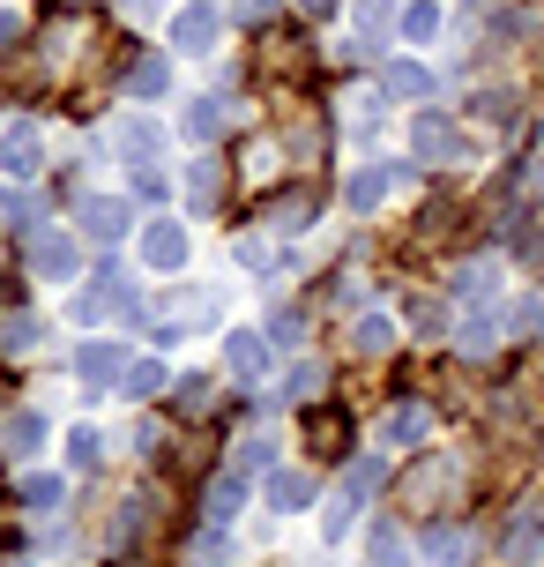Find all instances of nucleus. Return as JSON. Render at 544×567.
<instances>
[{
    "instance_id": "f257e3e1",
    "label": "nucleus",
    "mask_w": 544,
    "mask_h": 567,
    "mask_svg": "<svg viewBox=\"0 0 544 567\" xmlns=\"http://www.w3.org/2000/svg\"><path fill=\"white\" fill-rule=\"evenodd\" d=\"M462 501V463L456 455H418L402 471V515H448Z\"/></svg>"
},
{
    "instance_id": "f03ea898",
    "label": "nucleus",
    "mask_w": 544,
    "mask_h": 567,
    "mask_svg": "<svg viewBox=\"0 0 544 567\" xmlns=\"http://www.w3.org/2000/svg\"><path fill=\"white\" fill-rule=\"evenodd\" d=\"M38 157H45V127H38V120H15V127L0 135V165L15 172V179H30Z\"/></svg>"
},
{
    "instance_id": "7ed1b4c3",
    "label": "nucleus",
    "mask_w": 544,
    "mask_h": 567,
    "mask_svg": "<svg viewBox=\"0 0 544 567\" xmlns=\"http://www.w3.org/2000/svg\"><path fill=\"white\" fill-rule=\"evenodd\" d=\"M127 217H135V209H127L119 195H90V202H83V231L97 239V247H113L119 231H127Z\"/></svg>"
},
{
    "instance_id": "20e7f679",
    "label": "nucleus",
    "mask_w": 544,
    "mask_h": 567,
    "mask_svg": "<svg viewBox=\"0 0 544 567\" xmlns=\"http://www.w3.org/2000/svg\"><path fill=\"white\" fill-rule=\"evenodd\" d=\"M224 367L239 373V381H261V373H269V337H254V329H231V337H224Z\"/></svg>"
},
{
    "instance_id": "39448f33",
    "label": "nucleus",
    "mask_w": 544,
    "mask_h": 567,
    "mask_svg": "<svg viewBox=\"0 0 544 567\" xmlns=\"http://www.w3.org/2000/svg\"><path fill=\"white\" fill-rule=\"evenodd\" d=\"M500 553H508V560H537V553H544V508H515V515H508Z\"/></svg>"
},
{
    "instance_id": "423d86ee",
    "label": "nucleus",
    "mask_w": 544,
    "mask_h": 567,
    "mask_svg": "<svg viewBox=\"0 0 544 567\" xmlns=\"http://www.w3.org/2000/svg\"><path fill=\"white\" fill-rule=\"evenodd\" d=\"M0 449L15 455V463L38 455V449H45V411H8V419H0Z\"/></svg>"
},
{
    "instance_id": "0eeeda50",
    "label": "nucleus",
    "mask_w": 544,
    "mask_h": 567,
    "mask_svg": "<svg viewBox=\"0 0 544 567\" xmlns=\"http://www.w3.org/2000/svg\"><path fill=\"white\" fill-rule=\"evenodd\" d=\"M217 30H224V23H217V8H179V16H172V45H179V53H209Z\"/></svg>"
},
{
    "instance_id": "6e6552de",
    "label": "nucleus",
    "mask_w": 544,
    "mask_h": 567,
    "mask_svg": "<svg viewBox=\"0 0 544 567\" xmlns=\"http://www.w3.org/2000/svg\"><path fill=\"white\" fill-rule=\"evenodd\" d=\"M143 261L149 269H179V261H187V231H179L172 217H157V225L143 231Z\"/></svg>"
},
{
    "instance_id": "1a4fd4ad",
    "label": "nucleus",
    "mask_w": 544,
    "mask_h": 567,
    "mask_svg": "<svg viewBox=\"0 0 544 567\" xmlns=\"http://www.w3.org/2000/svg\"><path fill=\"white\" fill-rule=\"evenodd\" d=\"M410 150H418V165H440V157H456V127L440 113H418V127H410Z\"/></svg>"
},
{
    "instance_id": "9d476101",
    "label": "nucleus",
    "mask_w": 544,
    "mask_h": 567,
    "mask_svg": "<svg viewBox=\"0 0 544 567\" xmlns=\"http://www.w3.org/2000/svg\"><path fill=\"white\" fill-rule=\"evenodd\" d=\"M388 187H396V165H366V172H351V187H344V202L366 217V209H380L388 202Z\"/></svg>"
},
{
    "instance_id": "9b49d317",
    "label": "nucleus",
    "mask_w": 544,
    "mask_h": 567,
    "mask_svg": "<svg viewBox=\"0 0 544 567\" xmlns=\"http://www.w3.org/2000/svg\"><path fill=\"white\" fill-rule=\"evenodd\" d=\"M30 269H38V277H53V284H67V277H75V247H67L60 231H38V247H30Z\"/></svg>"
},
{
    "instance_id": "f8f14e48",
    "label": "nucleus",
    "mask_w": 544,
    "mask_h": 567,
    "mask_svg": "<svg viewBox=\"0 0 544 567\" xmlns=\"http://www.w3.org/2000/svg\"><path fill=\"white\" fill-rule=\"evenodd\" d=\"M38 343H45V321H38V313H0V351H8V359H23Z\"/></svg>"
},
{
    "instance_id": "ddd939ff",
    "label": "nucleus",
    "mask_w": 544,
    "mask_h": 567,
    "mask_svg": "<svg viewBox=\"0 0 544 567\" xmlns=\"http://www.w3.org/2000/svg\"><path fill=\"white\" fill-rule=\"evenodd\" d=\"M127 373V343H83V381H119Z\"/></svg>"
},
{
    "instance_id": "4468645a",
    "label": "nucleus",
    "mask_w": 544,
    "mask_h": 567,
    "mask_svg": "<svg viewBox=\"0 0 544 567\" xmlns=\"http://www.w3.org/2000/svg\"><path fill=\"white\" fill-rule=\"evenodd\" d=\"M306 501H314V478H306V471H276V478H269V508L276 515L306 508Z\"/></svg>"
},
{
    "instance_id": "2eb2a0df",
    "label": "nucleus",
    "mask_w": 544,
    "mask_h": 567,
    "mask_svg": "<svg viewBox=\"0 0 544 567\" xmlns=\"http://www.w3.org/2000/svg\"><path fill=\"white\" fill-rule=\"evenodd\" d=\"M426 553H432V567H470V538H462L456 523H432Z\"/></svg>"
},
{
    "instance_id": "dca6fc26",
    "label": "nucleus",
    "mask_w": 544,
    "mask_h": 567,
    "mask_svg": "<svg viewBox=\"0 0 544 567\" xmlns=\"http://www.w3.org/2000/svg\"><path fill=\"white\" fill-rule=\"evenodd\" d=\"M306 217H314V195H284V202H269V217H261V225L284 239V231H306Z\"/></svg>"
},
{
    "instance_id": "f3484780",
    "label": "nucleus",
    "mask_w": 544,
    "mask_h": 567,
    "mask_svg": "<svg viewBox=\"0 0 544 567\" xmlns=\"http://www.w3.org/2000/svg\"><path fill=\"white\" fill-rule=\"evenodd\" d=\"M239 501H247V478H217V485H209V501H201V523H231Z\"/></svg>"
},
{
    "instance_id": "a211bd4d",
    "label": "nucleus",
    "mask_w": 544,
    "mask_h": 567,
    "mask_svg": "<svg viewBox=\"0 0 544 567\" xmlns=\"http://www.w3.org/2000/svg\"><path fill=\"white\" fill-rule=\"evenodd\" d=\"M388 343H396V321H388V313H366V321L351 329V351H366V359H380Z\"/></svg>"
},
{
    "instance_id": "6ab92c4d",
    "label": "nucleus",
    "mask_w": 544,
    "mask_h": 567,
    "mask_svg": "<svg viewBox=\"0 0 544 567\" xmlns=\"http://www.w3.org/2000/svg\"><path fill=\"white\" fill-rule=\"evenodd\" d=\"M127 90H135V97H165V90H172V68H165L157 53H149V60H135V75H127Z\"/></svg>"
},
{
    "instance_id": "aec40b11",
    "label": "nucleus",
    "mask_w": 544,
    "mask_h": 567,
    "mask_svg": "<svg viewBox=\"0 0 544 567\" xmlns=\"http://www.w3.org/2000/svg\"><path fill=\"white\" fill-rule=\"evenodd\" d=\"M97 455H105V433H97V425H75V433H67V463H75V471H97Z\"/></svg>"
},
{
    "instance_id": "412c9836",
    "label": "nucleus",
    "mask_w": 544,
    "mask_h": 567,
    "mask_svg": "<svg viewBox=\"0 0 544 567\" xmlns=\"http://www.w3.org/2000/svg\"><path fill=\"white\" fill-rule=\"evenodd\" d=\"M119 150H127V157H135V165H149V150H157V127H149V120H119Z\"/></svg>"
},
{
    "instance_id": "4be33fe9",
    "label": "nucleus",
    "mask_w": 544,
    "mask_h": 567,
    "mask_svg": "<svg viewBox=\"0 0 544 567\" xmlns=\"http://www.w3.org/2000/svg\"><path fill=\"white\" fill-rule=\"evenodd\" d=\"M492 284H500V269H492V261H470V269L456 277V299H470V307H478V299H492Z\"/></svg>"
},
{
    "instance_id": "5701e85b",
    "label": "nucleus",
    "mask_w": 544,
    "mask_h": 567,
    "mask_svg": "<svg viewBox=\"0 0 544 567\" xmlns=\"http://www.w3.org/2000/svg\"><path fill=\"white\" fill-rule=\"evenodd\" d=\"M492 337H500V329H492V313H478V321H462V359H485V351H492Z\"/></svg>"
},
{
    "instance_id": "b1692460",
    "label": "nucleus",
    "mask_w": 544,
    "mask_h": 567,
    "mask_svg": "<svg viewBox=\"0 0 544 567\" xmlns=\"http://www.w3.org/2000/svg\"><path fill=\"white\" fill-rule=\"evenodd\" d=\"M388 90H396V97H432V75H426V68H402V60H396V68H388Z\"/></svg>"
},
{
    "instance_id": "393cba45",
    "label": "nucleus",
    "mask_w": 544,
    "mask_h": 567,
    "mask_svg": "<svg viewBox=\"0 0 544 567\" xmlns=\"http://www.w3.org/2000/svg\"><path fill=\"white\" fill-rule=\"evenodd\" d=\"M143 508H149V501H127V508H119V523H113V553H127V545L143 538Z\"/></svg>"
},
{
    "instance_id": "a878e982",
    "label": "nucleus",
    "mask_w": 544,
    "mask_h": 567,
    "mask_svg": "<svg viewBox=\"0 0 544 567\" xmlns=\"http://www.w3.org/2000/svg\"><path fill=\"white\" fill-rule=\"evenodd\" d=\"M217 120H224V113H217V97H195V105H187V135L209 142V135H217Z\"/></svg>"
},
{
    "instance_id": "bb28decb",
    "label": "nucleus",
    "mask_w": 544,
    "mask_h": 567,
    "mask_svg": "<svg viewBox=\"0 0 544 567\" xmlns=\"http://www.w3.org/2000/svg\"><path fill=\"white\" fill-rule=\"evenodd\" d=\"M432 30H440V8H426V0H418V8H402V38H418V45H426Z\"/></svg>"
},
{
    "instance_id": "cd10ccee",
    "label": "nucleus",
    "mask_w": 544,
    "mask_h": 567,
    "mask_svg": "<svg viewBox=\"0 0 544 567\" xmlns=\"http://www.w3.org/2000/svg\"><path fill=\"white\" fill-rule=\"evenodd\" d=\"M165 389V367L149 359V367H127V396H157Z\"/></svg>"
},
{
    "instance_id": "c85d7f7f",
    "label": "nucleus",
    "mask_w": 544,
    "mask_h": 567,
    "mask_svg": "<svg viewBox=\"0 0 544 567\" xmlns=\"http://www.w3.org/2000/svg\"><path fill=\"white\" fill-rule=\"evenodd\" d=\"M388 441H426V411H388Z\"/></svg>"
},
{
    "instance_id": "c756f323",
    "label": "nucleus",
    "mask_w": 544,
    "mask_h": 567,
    "mask_svg": "<svg viewBox=\"0 0 544 567\" xmlns=\"http://www.w3.org/2000/svg\"><path fill=\"white\" fill-rule=\"evenodd\" d=\"M135 195H143V202H165V195H172V179H165L157 165H135Z\"/></svg>"
},
{
    "instance_id": "7c9ffc66",
    "label": "nucleus",
    "mask_w": 544,
    "mask_h": 567,
    "mask_svg": "<svg viewBox=\"0 0 544 567\" xmlns=\"http://www.w3.org/2000/svg\"><path fill=\"white\" fill-rule=\"evenodd\" d=\"M23 501L30 508H60V478H23Z\"/></svg>"
},
{
    "instance_id": "2f4dec72",
    "label": "nucleus",
    "mask_w": 544,
    "mask_h": 567,
    "mask_svg": "<svg viewBox=\"0 0 544 567\" xmlns=\"http://www.w3.org/2000/svg\"><path fill=\"white\" fill-rule=\"evenodd\" d=\"M508 321H515V337H537V329H544V299H522Z\"/></svg>"
},
{
    "instance_id": "473e14b6",
    "label": "nucleus",
    "mask_w": 544,
    "mask_h": 567,
    "mask_svg": "<svg viewBox=\"0 0 544 567\" xmlns=\"http://www.w3.org/2000/svg\"><path fill=\"white\" fill-rule=\"evenodd\" d=\"M269 343H284V351H291V343H299V313H284V307L269 313Z\"/></svg>"
},
{
    "instance_id": "72a5a7b5",
    "label": "nucleus",
    "mask_w": 544,
    "mask_h": 567,
    "mask_svg": "<svg viewBox=\"0 0 544 567\" xmlns=\"http://www.w3.org/2000/svg\"><path fill=\"white\" fill-rule=\"evenodd\" d=\"M284 396H299V403H306V396H321V367H299V373H291V389H284Z\"/></svg>"
},
{
    "instance_id": "f704fd0d",
    "label": "nucleus",
    "mask_w": 544,
    "mask_h": 567,
    "mask_svg": "<svg viewBox=\"0 0 544 567\" xmlns=\"http://www.w3.org/2000/svg\"><path fill=\"white\" fill-rule=\"evenodd\" d=\"M388 16H396V0H358V23H366V30H380Z\"/></svg>"
},
{
    "instance_id": "c9c22d12",
    "label": "nucleus",
    "mask_w": 544,
    "mask_h": 567,
    "mask_svg": "<svg viewBox=\"0 0 544 567\" xmlns=\"http://www.w3.org/2000/svg\"><path fill=\"white\" fill-rule=\"evenodd\" d=\"M179 411H209V381H179Z\"/></svg>"
},
{
    "instance_id": "e433bc0d",
    "label": "nucleus",
    "mask_w": 544,
    "mask_h": 567,
    "mask_svg": "<svg viewBox=\"0 0 544 567\" xmlns=\"http://www.w3.org/2000/svg\"><path fill=\"white\" fill-rule=\"evenodd\" d=\"M195 202H201V209L217 202V172H209V165H195Z\"/></svg>"
},
{
    "instance_id": "4c0bfd02",
    "label": "nucleus",
    "mask_w": 544,
    "mask_h": 567,
    "mask_svg": "<svg viewBox=\"0 0 544 567\" xmlns=\"http://www.w3.org/2000/svg\"><path fill=\"white\" fill-rule=\"evenodd\" d=\"M299 8H306V16H328V8H336V0H299Z\"/></svg>"
},
{
    "instance_id": "58836bf2",
    "label": "nucleus",
    "mask_w": 544,
    "mask_h": 567,
    "mask_svg": "<svg viewBox=\"0 0 544 567\" xmlns=\"http://www.w3.org/2000/svg\"><path fill=\"white\" fill-rule=\"evenodd\" d=\"M8 38H15V16H0V45H8Z\"/></svg>"
},
{
    "instance_id": "ea45409f",
    "label": "nucleus",
    "mask_w": 544,
    "mask_h": 567,
    "mask_svg": "<svg viewBox=\"0 0 544 567\" xmlns=\"http://www.w3.org/2000/svg\"><path fill=\"white\" fill-rule=\"evenodd\" d=\"M254 8H276V0H254Z\"/></svg>"
},
{
    "instance_id": "a19ab883",
    "label": "nucleus",
    "mask_w": 544,
    "mask_h": 567,
    "mask_svg": "<svg viewBox=\"0 0 544 567\" xmlns=\"http://www.w3.org/2000/svg\"><path fill=\"white\" fill-rule=\"evenodd\" d=\"M23 567H30V560H23Z\"/></svg>"
}]
</instances>
